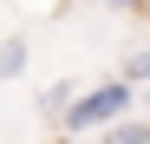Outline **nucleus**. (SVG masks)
I'll list each match as a JSON object with an SVG mask.
<instances>
[{
  "label": "nucleus",
  "mask_w": 150,
  "mask_h": 144,
  "mask_svg": "<svg viewBox=\"0 0 150 144\" xmlns=\"http://www.w3.org/2000/svg\"><path fill=\"white\" fill-rule=\"evenodd\" d=\"M131 105H137V85H131V79H105V85L79 92V105H72L59 125H65V131H117Z\"/></svg>",
  "instance_id": "1"
},
{
  "label": "nucleus",
  "mask_w": 150,
  "mask_h": 144,
  "mask_svg": "<svg viewBox=\"0 0 150 144\" xmlns=\"http://www.w3.org/2000/svg\"><path fill=\"white\" fill-rule=\"evenodd\" d=\"M26 72V39H7L0 46V79H20Z\"/></svg>",
  "instance_id": "2"
},
{
  "label": "nucleus",
  "mask_w": 150,
  "mask_h": 144,
  "mask_svg": "<svg viewBox=\"0 0 150 144\" xmlns=\"http://www.w3.org/2000/svg\"><path fill=\"white\" fill-rule=\"evenodd\" d=\"M105 144H150V125H117L105 131Z\"/></svg>",
  "instance_id": "3"
},
{
  "label": "nucleus",
  "mask_w": 150,
  "mask_h": 144,
  "mask_svg": "<svg viewBox=\"0 0 150 144\" xmlns=\"http://www.w3.org/2000/svg\"><path fill=\"white\" fill-rule=\"evenodd\" d=\"M124 79H131V85H150V53H137V59H131V72H124Z\"/></svg>",
  "instance_id": "4"
},
{
  "label": "nucleus",
  "mask_w": 150,
  "mask_h": 144,
  "mask_svg": "<svg viewBox=\"0 0 150 144\" xmlns=\"http://www.w3.org/2000/svg\"><path fill=\"white\" fill-rule=\"evenodd\" d=\"M91 7H144V0H91Z\"/></svg>",
  "instance_id": "5"
},
{
  "label": "nucleus",
  "mask_w": 150,
  "mask_h": 144,
  "mask_svg": "<svg viewBox=\"0 0 150 144\" xmlns=\"http://www.w3.org/2000/svg\"><path fill=\"white\" fill-rule=\"evenodd\" d=\"M144 105H150V85H144Z\"/></svg>",
  "instance_id": "6"
}]
</instances>
